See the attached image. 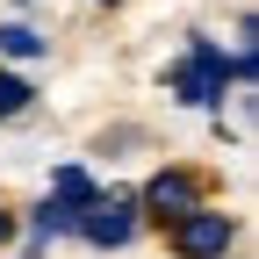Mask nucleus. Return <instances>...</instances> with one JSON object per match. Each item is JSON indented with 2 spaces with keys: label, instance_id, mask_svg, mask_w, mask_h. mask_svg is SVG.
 Here are the masks:
<instances>
[{
  "label": "nucleus",
  "instance_id": "nucleus-6",
  "mask_svg": "<svg viewBox=\"0 0 259 259\" xmlns=\"http://www.w3.org/2000/svg\"><path fill=\"white\" fill-rule=\"evenodd\" d=\"M29 108H36V87H29L22 72H0V122H8V115H29Z\"/></svg>",
  "mask_w": 259,
  "mask_h": 259
},
{
  "label": "nucleus",
  "instance_id": "nucleus-7",
  "mask_svg": "<svg viewBox=\"0 0 259 259\" xmlns=\"http://www.w3.org/2000/svg\"><path fill=\"white\" fill-rule=\"evenodd\" d=\"M8 238H15V216H8V209H0V245H8Z\"/></svg>",
  "mask_w": 259,
  "mask_h": 259
},
{
  "label": "nucleus",
  "instance_id": "nucleus-2",
  "mask_svg": "<svg viewBox=\"0 0 259 259\" xmlns=\"http://www.w3.org/2000/svg\"><path fill=\"white\" fill-rule=\"evenodd\" d=\"M231 238H238V223L223 216V209H187V216H173V252H180V259H223Z\"/></svg>",
  "mask_w": 259,
  "mask_h": 259
},
{
  "label": "nucleus",
  "instance_id": "nucleus-5",
  "mask_svg": "<svg viewBox=\"0 0 259 259\" xmlns=\"http://www.w3.org/2000/svg\"><path fill=\"white\" fill-rule=\"evenodd\" d=\"M0 51H8V58H44L51 36H36L29 22H0Z\"/></svg>",
  "mask_w": 259,
  "mask_h": 259
},
{
  "label": "nucleus",
  "instance_id": "nucleus-4",
  "mask_svg": "<svg viewBox=\"0 0 259 259\" xmlns=\"http://www.w3.org/2000/svg\"><path fill=\"white\" fill-rule=\"evenodd\" d=\"M144 209H151L158 223H173V216H187V209H202V180H194V173H158V180L144 187Z\"/></svg>",
  "mask_w": 259,
  "mask_h": 259
},
{
  "label": "nucleus",
  "instance_id": "nucleus-3",
  "mask_svg": "<svg viewBox=\"0 0 259 259\" xmlns=\"http://www.w3.org/2000/svg\"><path fill=\"white\" fill-rule=\"evenodd\" d=\"M72 231H79L87 245H101V252H122L130 238H137V202H108V194H94Z\"/></svg>",
  "mask_w": 259,
  "mask_h": 259
},
{
  "label": "nucleus",
  "instance_id": "nucleus-1",
  "mask_svg": "<svg viewBox=\"0 0 259 259\" xmlns=\"http://www.w3.org/2000/svg\"><path fill=\"white\" fill-rule=\"evenodd\" d=\"M166 87L187 108H223V87H231V58H223L216 36H187V58L166 72Z\"/></svg>",
  "mask_w": 259,
  "mask_h": 259
}]
</instances>
